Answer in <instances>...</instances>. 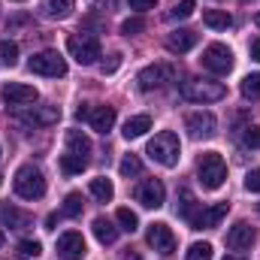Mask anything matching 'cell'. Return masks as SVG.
Masks as SVG:
<instances>
[{
    "instance_id": "e575fe53",
    "label": "cell",
    "mask_w": 260,
    "mask_h": 260,
    "mask_svg": "<svg viewBox=\"0 0 260 260\" xmlns=\"http://www.w3.org/2000/svg\"><path fill=\"white\" fill-rule=\"evenodd\" d=\"M170 15H173V18H191V15H194V0H182V3H176Z\"/></svg>"
},
{
    "instance_id": "2e32d148",
    "label": "cell",
    "mask_w": 260,
    "mask_h": 260,
    "mask_svg": "<svg viewBox=\"0 0 260 260\" xmlns=\"http://www.w3.org/2000/svg\"><path fill=\"white\" fill-rule=\"evenodd\" d=\"M85 239H82V233H76V230H70L64 236H58V254L64 260H82L85 257Z\"/></svg>"
},
{
    "instance_id": "4316f807",
    "label": "cell",
    "mask_w": 260,
    "mask_h": 260,
    "mask_svg": "<svg viewBox=\"0 0 260 260\" xmlns=\"http://www.w3.org/2000/svg\"><path fill=\"white\" fill-rule=\"evenodd\" d=\"M179 200H182V203H179V215H182L185 221H191V218L197 215V203H194V194H191L188 188H182V191H179Z\"/></svg>"
},
{
    "instance_id": "83f0119b",
    "label": "cell",
    "mask_w": 260,
    "mask_h": 260,
    "mask_svg": "<svg viewBox=\"0 0 260 260\" xmlns=\"http://www.w3.org/2000/svg\"><path fill=\"white\" fill-rule=\"evenodd\" d=\"M0 61H3V67L18 64V46L12 40H0Z\"/></svg>"
},
{
    "instance_id": "6da1fadb",
    "label": "cell",
    "mask_w": 260,
    "mask_h": 260,
    "mask_svg": "<svg viewBox=\"0 0 260 260\" xmlns=\"http://www.w3.org/2000/svg\"><path fill=\"white\" fill-rule=\"evenodd\" d=\"M145 154H148L154 164H160V167H176L179 157H182V142H179V136H176L173 130H160L154 139H148Z\"/></svg>"
},
{
    "instance_id": "ac0fdd59",
    "label": "cell",
    "mask_w": 260,
    "mask_h": 260,
    "mask_svg": "<svg viewBox=\"0 0 260 260\" xmlns=\"http://www.w3.org/2000/svg\"><path fill=\"white\" fill-rule=\"evenodd\" d=\"M197 46V34L194 30H173L170 37H167V49L173 52V55H185V52H191Z\"/></svg>"
},
{
    "instance_id": "4dcf8cb0",
    "label": "cell",
    "mask_w": 260,
    "mask_h": 260,
    "mask_svg": "<svg viewBox=\"0 0 260 260\" xmlns=\"http://www.w3.org/2000/svg\"><path fill=\"white\" fill-rule=\"evenodd\" d=\"M115 221H118L121 230H127V233H133V230L139 227V218H136V212H130V209H118V212H115Z\"/></svg>"
},
{
    "instance_id": "f6af8a7d",
    "label": "cell",
    "mask_w": 260,
    "mask_h": 260,
    "mask_svg": "<svg viewBox=\"0 0 260 260\" xmlns=\"http://www.w3.org/2000/svg\"><path fill=\"white\" fill-rule=\"evenodd\" d=\"M257 215H260V203H257Z\"/></svg>"
},
{
    "instance_id": "ba28073f",
    "label": "cell",
    "mask_w": 260,
    "mask_h": 260,
    "mask_svg": "<svg viewBox=\"0 0 260 260\" xmlns=\"http://www.w3.org/2000/svg\"><path fill=\"white\" fill-rule=\"evenodd\" d=\"M173 79H176V70L167 67V64H151V67H145V70L136 76V82H139L142 91H157V88L170 85Z\"/></svg>"
},
{
    "instance_id": "9a60e30c",
    "label": "cell",
    "mask_w": 260,
    "mask_h": 260,
    "mask_svg": "<svg viewBox=\"0 0 260 260\" xmlns=\"http://www.w3.org/2000/svg\"><path fill=\"white\" fill-rule=\"evenodd\" d=\"M257 242V230L251 227V224H245V221H239L236 227H230V233H227V245L233 248V251H245V248H251Z\"/></svg>"
},
{
    "instance_id": "60d3db41",
    "label": "cell",
    "mask_w": 260,
    "mask_h": 260,
    "mask_svg": "<svg viewBox=\"0 0 260 260\" xmlns=\"http://www.w3.org/2000/svg\"><path fill=\"white\" fill-rule=\"evenodd\" d=\"M115 67H118V58H112V61H109V64H103V73H112V70H115Z\"/></svg>"
},
{
    "instance_id": "e0dca14e",
    "label": "cell",
    "mask_w": 260,
    "mask_h": 260,
    "mask_svg": "<svg viewBox=\"0 0 260 260\" xmlns=\"http://www.w3.org/2000/svg\"><path fill=\"white\" fill-rule=\"evenodd\" d=\"M88 124L97 130V133H109L112 124H115V106H91Z\"/></svg>"
},
{
    "instance_id": "bcb514c9",
    "label": "cell",
    "mask_w": 260,
    "mask_h": 260,
    "mask_svg": "<svg viewBox=\"0 0 260 260\" xmlns=\"http://www.w3.org/2000/svg\"><path fill=\"white\" fill-rule=\"evenodd\" d=\"M0 182H3V176H0Z\"/></svg>"
},
{
    "instance_id": "d6986e66",
    "label": "cell",
    "mask_w": 260,
    "mask_h": 260,
    "mask_svg": "<svg viewBox=\"0 0 260 260\" xmlns=\"http://www.w3.org/2000/svg\"><path fill=\"white\" fill-rule=\"evenodd\" d=\"M67 151L88 160V154H91V139H88L82 130H67Z\"/></svg>"
},
{
    "instance_id": "7a4b0ae2",
    "label": "cell",
    "mask_w": 260,
    "mask_h": 260,
    "mask_svg": "<svg viewBox=\"0 0 260 260\" xmlns=\"http://www.w3.org/2000/svg\"><path fill=\"white\" fill-rule=\"evenodd\" d=\"M197 179L206 191H218L227 179V164L218 151H206L200 160H197Z\"/></svg>"
},
{
    "instance_id": "277c9868",
    "label": "cell",
    "mask_w": 260,
    "mask_h": 260,
    "mask_svg": "<svg viewBox=\"0 0 260 260\" xmlns=\"http://www.w3.org/2000/svg\"><path fill=\"white\" fill-rule=\"evenodd\" d=\"M12 185H15V194L21 197V200H40V197L46 194V179H43V173H40L37 167H30V164L18 167Z\"/></svg>"
},
{
    "instance_id": "5b68a950",
    "label": "cell",
    "mask_w": 260,
    "mask_h": 260,
    "mask_svg": "<svg viewBox=\"0 0 260 260\" xmlns=\"http://www.w3.org/2000/svg\"><path fill=\"white\" fill-rule=\"evenodd\" d=\"M67 52L76 58V64L91 67V64H97V58H100V40L91 37V34H73L67 40Z\"/></svg>"
},
{
    "instance_id": "d4e9b609",
    "label": "cell",
    "mask_w": 260,
    "mask_h": 260,
    "mask_svg": "<svg viewBox=\"0 0 260 260\" xmlns=\"http://www.w3.org/2000/svg\"><path fill=\"white\" fill-rule=\"evenodd\" d=\"M88 191H91V197L94 200H100V203H109L112 197H115V188H112V182L109 179H91V185H88Z\"/></svg>"
},
{
    "instance_id": "7402d4cb",
    "label": "cell",
    "mask_w": 260,
    "mask_h": 260,
    "mask_svg": "<svg viewBox=\"0 0 260 260\" xmlns=\"http://www.w3.org/2000/svg\"><path fill=\"white\" fill-rule=\"evenodd\" d=\"M151 130V118L148 115H133V118H127L124 121V139H139V136H145Z\"/></svg>"
},
{
    "instance_id": "8992f818",
    "label": "cell",
    "mask_w": 260,
    "mask_h": 260,
    "mask_svg": "<svg viewBox=\"0 0 260 260\" xmlns=\"http://www.w3.org/2000/svg\"><path fill=\"white\" fill-rule=\"evenodd\" d=\"M27 70L37 73V76H52V79H58V76H67V61L55 52V49H46V52H37V55L27 61Z\"/></svg>"
},
{
    "instance_id": "836d02e7",
    "label": "cell",
    "mask_w": 260,
    "mask_h": 260,
    "mask_svg": "<svg viewBox=\"0 0 260 260\" xmlns=\"http://www.w3.org/2000/svg\"><path fill=\"white\" fill-rule=\"evenodd\" d=\"M18 251H21L24 257H37V254L43 251V245H40L37 239H21V242H18Z\"/></svg>"
},
{
    "instance_id": "5bb4252c",
    "label": "cell",
    "mask_w": 260,
    "mask_h": 260,
    "mask_svg": "<svg viewBox=\"0 0 260 260\" xmlns=\"http://www.w3.org/2000/svg\"><path fill=\"white\" fill-rule=\"evenodd\" d=\"M227 212H230V203H215V206H209V209H200L188 224H191L194 230H212V227H218V224L224 221Z\"/></svg>"
},
{
    "instance_id": "1f68e13d",
    "label": "cell",
    "mask_w": 260,
    "mask_h": 260,
    "mask_svg": "<svg viewBox=\"0 0 260 260\" xmlns=\"http://www.w3.org/2000/svg\"><path fill=\"white\" fill-rule=\"evenodd\" d=\"M185 260H212V245H209V242H194V245L188 248Z\"/></svg>"
},
{
    "instance_id": "74e56055",
    "label": "cell",
    "mask_w": 260,
    "mask_h": 260,
    "mask_svg": "<svg viewBox=\"0 0 260 260\" xmlns=\"http://www.w3.org/2000/svg\"><path fill=\"white\" fill-rule=\"evenodd\" d=\"M245 188H248L251 194H260V170H248V176H245Z\"/></svg>"
},
{
    "instance_id": "4fadbf2b",
    "label": "cell",
    "mask_w": 260,
    "mask_h": 260,
    "mask_svg": "<svg viewBox=\"0 0 260 260\" xmlns=\"http://www.w3.org/2000/svg\"><path fill=\"white\" fill-rule=\"evenodd\" d=\"M136 200L145 206V209H160L164 200H167V188L160 179H145L139 188H136Z\"/></svg>"
},
{
    "instance_id": "30bf717a",
    "label": "cell",
    "mask_w": 260,
    "mask_h": 260,
    "mask_svg": "<svg viewBox=\"0 0 260 260\" xmlns=\"http://www.w3.org/2000/svg\"><path fill=\"white\" fill-rule=\"evenodd\" d=\"M37 88L34 85H21V82H6L3 85V100L6 106H15V109H24L30 103H37Z\"/></svg>"
},
{
    "instance_id": "b9f144b4",
    "label": "cell",
    "mask_w": 260,
    "mask_h": 260,
    "mask_svg": "<svg viewBox=\"0 0 260 260\" xmlns=\"http://www.w3.org/2000/svg\"><path fill=\"white\" fill-rule=\"evenodd\" d=\"M254 24H257V27H260V12H257V15H254Z\"/></svg>"
},
{
    "instance_id": "ffe728a7",
    "label": "cell",
    "mask_w": 260,
    "mask_h": 260,
    "mask_svg": "<svg viewBox=\"0 0 260 260\" xmlns=\"http://www.w3.org/2000/svg\"><path fill=\"white\" fill-rule=\"evenodd\" d=\"M94 236H97V242L100 245H112L115 239H118V227L109 221V218H94Z\"/></svg>"
},
{
    "instance_id": "f35d334b",
    "label": "cell",
    "mask_w": 260,
    "mask_h": 260,
    "mask_svg": "<svg viewBox=\"0 0 260 260\" xmlns=\"http://www.w3.org/2000/svg\"><path fill=\"white\" fill-rule=\"evenodd\" d=\"M130 6H133V9H154L157 0H130Z\"/></svg>"
},
{
    "instance_id": "9c48e42d",
    "label": "cell",
    "mask_w": 260,
    "mask_h": 260,
    "mask_svg": "<svg viewBox=\"0 0 260 260\" xmlns=\"http://www.w3.org/2000/svg\"><path fill=\"white\" fill-rule=\"evenodd\" d=\"M58 118H61L58 106H24L18 112V121L27 127H49V124H58Z\"/></svg>"
},
{
    "instance_id": "d590c367",
    "label": "cell",
    "mask_w": 260,
    "mask_h": 260,
    "mask_svg": "<svg viewBox=\"0 0 260 260\" xmlns=\"http://www.w3.org/2000/svg\"><path fill=\"white\" fill-rule=\"evenodd\" d=\"M139 30H145V21H142V18H127V21H121V34L133 37V34H139Z\"/></svg>"
},
{
    "instance_id": "603a6c76",
    "label": "cell",
    "mask_w": 260,
    "mask_h": 260,
    "mask_svg": "<svg viewBox=\"0 0 260 260\" xmlns=\"http://www.w3.org/2000/svg\"><path fill=\"white\" fill-rule=\"evenodd\" d=\"M203 21H206L212 30H227V27H233V15H230L227 9H206V12H203Z\"/></svg>"
},
{
    "instance_id": "d6a6232c",
    "label": "cell",
    "mask_w": 260,
    "mask_h": 260,
    "mask_svg": "<svg viewBox=\"0 0 260 260\" xmlns=\"http://www.w3.org/2000/svg\"><path fill=\"white\" fill-rule=\"evenodd\" d=\"M82 194H67L64 200V215H70V218H76V215H82Z\"/></svg>"
},
{
    "instance_id": "f1b7e54d",
    "label": "cell",
    "mask_w": 260,
    "mask_h": 260,
    "mask_svg": "<svg viewBox=\"0 0 260 260\" xmlns=\"http://www.w3.org/2000/svg\"><path fill=\"white\" fill-rule=\"evenodd\" d=\"M85 167H88V160H85V157H76V154H70V151L61 157V170H64L67 176H76V173H82Z\"/></svg>"
},
{
    "instance_id": "7bdbcfd3",
    "label": "cell",
    "mask_w": 260,
    "mask_h": 260,
    "mask_svg": "<svg viewBox=\"0 0 260 260\" xmlns=\"http://www.w3.org/2000/svg\"><path fill=\"white\" fill-rule=\"evenodd\" d=\"M3 242H6V236H3V230H0V245H3Z\"/></svg>"
},
{
    "instance_id": "52a82bcc",
    "label": "cell",
    "mask_w": 260,
    "mask_h": 260,
    "mask_svg": "<svg viewBox=\"0 0 260 260\" xmlns=\"http://www.w3.org/2000/svg\"><path fill=\"white\" fill-rule=\"evenodd\" d=\"M203 67L212 70V73H218V76H224V73L233 70V52L224 43H212V46L203 49Z\"/></svg>"
},
{
    "instance_id": "ee69618b",
    "label": "cell",
    "mask_w": 260,
    "mask_h": 260,
    "mask_svg": "<svg viewBox=\"0 0 260 260\" xmlns=\"http://www.w3.org/2000/svg\"><path fill=\"white\" fill-rule=\"evenodd\" d=\"M224 260H245V257H224Z\"/></svg>"
},
{
    "instance_id": "ab89813d",
    "label": "cell",
    "mask_w": 260,
    "mask_h": 260,
    "mask_svg": "<svg viewBox=\"0 0 260 260\" xmlns=\"http://www.w3.org/2000/svg\"><path fill=\"white\" fill-rule=\"evenodd\" d=\"M251 58H254V61H260V40H254V43H251Z\"/></svg>"
},
{
    "instance_id": "3957f363",
    "label": "cell",
    "mask_w": 260,
    "mask_h": 260,
    "mask_svg": "<svg viewBox=\"0 0 260 260\" xmlns=\"http://www.w3.org/2000/svg\"><path fill=\"white\" fill-rule=\"evenodd\" d=\"M179 91L191 103H218L227 97V88L221 82H212V79H188V82H182Z\"/></svg>"
},
{
    "instance_id": "44dd1931",
    "label": "cell",
    "mask_w": 260,
    "mask_h": 260,
    "mask_svg": "<svg viewBox=\"0 0 260 260\" xmlns=\"http://www.w3.org/2000/svg\"><path fill=\"white\" fill-rule=\"evenodd\" d=\"M73 6H76V0H43L40 3V12L46 18H67L73 12Z\"/></svg>"
},
{
    "instance_id": "cb8c5ba5",
    "label": "cell",
    "mask_w": 260,
    "mask_h": 260,
    "mask_svg": "<svg viewBox=\"0 0 260 260\" xmlns=\"http://www.w3.org/2000/svg\"><path fill=\"white\" fill-rule=\"evenodd\" d=\"M0 224H9V230H18V227H27L30 224V215L12 209V206H0Z\"/></svg>"
},
{
    "instance_id": "8d00e7d4",
    "label": "cell",
    "mask_w": 260,
    "mask_h": 260,
    "mask_svg": "<svg viewBox=\"0 0 260 260\" xmlns=\"http://www.w3.org/2000/svg\"><path fill=\"white\" fill-rule=\"evenodd\" d=\"M242 142H245L248 148H260V127H245Z\"/></svg>"
},
{
    "instance_id": "7c38bea8",
    "label": "cell",
    "mask_w": 260,
    "mask_h": 260,
    "mask_svg": "<svg viewBox=\"0 0 260 260\" xmlns=\"http://www.w3.org/2000/svg\"><path fill=\"white\" fill-rule=\"evenodd\" d=\"M145 239H148V245H151L157 254H173V251H176V236H173V230H170L164 221L151 224L148 233H145Z\"/></svg>"
},
{
    "instance_id": "484cf974",
    "label": "cell",
    "mask_w": 260,
    "mask_h": 260,
    "mask_svg": "<svg viewBox=\"0 0 260 260\" xmlns=\"http://www.w3.org/2000/svg\"><path fill=\"white\" fill-rule=\"evenodd\" d=\"M239 91H242L245 100H260V73H248V76L242 79Z\"/></svg>"
},
{
    "instance_id": "8fae6325",
    "label": "cell",
    "mask_w": 260,
    "mask_h": 260,
    "mask_svg": "<svg viewBox=\"0 0 260 260\" xmlns=\"http://www.w3.org/2000/svg\"><path fill=\"white\" fill-rule=\"evenodd\" d=\"M185 130L194 136V139H212L218 133V118L212 112H191L185 118Z\"/></svg>"
},
{
    "instance_id": "f546056e",
    "label": "cell",
    "mask_w": 260,
    "mask_h": 260,
    "mask_svg": "<svg viewBox=\"0 0 260 260\" xmlns=\"http://www.w3.org/2000/svg\"><path fill=\"white\" fill-rule=\"evenodd\" d=\"M118 170H121V176H124V179H133V176H139V173H142V160H139L136 154H124V160L118 164Z\"/></svg>"
}]
</instances>
